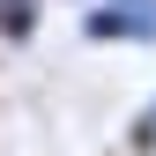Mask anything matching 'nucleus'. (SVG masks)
I'll list each match as a JSON object with an SVG mask.
<instances>
[{"label":"nucleus","instance_id":"nucleus-2","mask_svg":"<svg viewBox=\"0 0 156 156\" xmlns=\"http://www.w3.org/2000/svg\"><path fill=\"white\" fill-rule=\"evenodd\" d=\"M37 23H45V0H0V37H8V45L37 37Z\"/></svg>","mask_w":156,"mask_h":156},{"label":"nucleus","instance_id":"nucleus-1","mask_svg":"<svg viewBox=\"0 0 156 156\" xmlns=\"http://www.w3.org/2000/svg\"><path fill=\"white\" fill-rule=\"evenodd\" d=\"M89 45H156V0H97L82 15Z\"/></svg>","mask_w":156,"mask_h":156}]
</instances>
